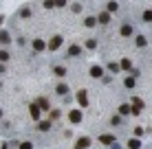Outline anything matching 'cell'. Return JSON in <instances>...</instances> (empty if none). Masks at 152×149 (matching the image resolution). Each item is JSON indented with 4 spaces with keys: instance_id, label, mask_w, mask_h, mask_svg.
Here are the masks:
<instances>
[{
    "instance_id": "obj_1",
    "label": "cell",
    "mask_w": 152,
    "mask_h": 149,
    "mask_svg": "<svg viewBox=\"0 0 152 149\" xmlns=\"http://www.w3.org/2000/svg\"><path fill=\"white\" fill-rule=\"evenodd\" d=\"M68 118H71L73 123H79V121H82V114H79V110H73V112L68 114Z\"/></svg>"
},
{
    "instance_id": "obj_2",
    "label": "cell",
    "mask_w": 152,
    "mask_h": 149,
    "mask_svg": "<svg viewBox=\"0 0 152 149\" xmlns=\"http://www.w3.org/2000/svg\"><path fill=\"white\" fill-rule=\"evenodd\" d=\"M132 105H135V108H132V112H135V114H139V112H141V108H143V101H141V99H135V101H132Z\"/></svg>"
},
{
    "instance_id": "obj_3",
    "label": "cell",
    "mask_w": 152,
    "mask_h": 149,
    "mask_svg": "<svg viewBox=\"0 0 152 149\" xmlns=\"http://www.w3.org/2000/svg\"><path fill=\"white\" fill-rule=\"evenodd\" d=\"M88 145H91V141H88V138H79V141H77V145H75V149H84V147H88Z\"/></svg>"
},
{
    "instance_id": "obj_4",
    "label": "cell",
    "mask_w": 152,
    "mask_h": 149,
    "mask_svg": "<svg viewBox=\"0 0 152 149\" xmlns=\"http://www.w3.org/2000/svg\"><path fill=\"white\" fill-rule=\"evenodd\" d=\"M77 99H79V103H82L84 108H86V105H88V97H86V92H84V90H82V92H79V94H77Z\"/></svg>"
},
{
    "instance_id": "obj_5",
    "label": "cell",
    "mask_w": 152,
    "mask_h": 149,
    "mask_svg": "<svg viewBox=\"0 0 152 149\" xmlns=\"http://www.w3.org/2000/svg\"><path fill=\"white\" fill-rule=\"evenodd\" d=\"M59 44H62V37H53V40H51V44H49V48H51V50H55Z\"/></svg>"
},
{
    "instance_id": "obj_6",
    "label": "cell",
    "mask_w": 152,
    "mask_h": 149,
    "mask_svg": "<svg viewBox=\"0 0 152 149\" xmlns=\"http://www.w3.org/2000/svg\"><path fill=\"white\" fill-rule=\"evenodd\" d=\"M99 141H101V142H106V145H110V142L115 141V136H110V134H101Z\"/></svg>"
},
{
    "instance_id": "obj_7",
    "label": "cell",
    "mask_w": 152,
    "mask_h": 149,
    "mask_svg": "<svg viewBox=\"0 0 152 149\" xmlns=\"http://www.w3.org/2000/svg\"><path fill=\"white\" fill-rule=\"evenodd\" d=\"M99 22H104V24L110 22V16H108V13H99Z\"/></svg>"
},
{
    "instance_id": "obj_8",
    "label": "cell",
    "mask_w": 152,
    "mask_h": 149,
    "mask_svg": "<svg viewBox=\"0 0 152 149\" xmlns=\"http://www.w3.org/2000/svg\"><path fill=\"white\" fill-rule=\"evenodd\" d=\"M31 116H33V118H38V116H40V110H38V105H31Z\"/></svg>"
},
{
    "instance_id": "obj_9",
    "label": "cell",
    "mask_w": 152,
    "mask_h": 149,
    "mask_svg": "<svg viewBox=\"0 0 152 149\" xmlns=\"http://www.w3.org/2000/svg\"><path fill=\"white\" fill-rule=\"evenodd\" d=\"M91 74H93V77H99V74H101V68H99V66H93V70H91Z\"/></svg>"
},
{
    "instance_id": "obj_10",
    "label": "cell",
    "mask_w": 152,
    "mask_h": 149,
    "mask_svg": "<svg viewBox=\"0 0 152 149\" xmlns=\"http://www.w3.org/2000/svg\"><path fill=\"white\" fill-rule=\"evenodd\" d=\"M68 55H79V46H71L68 48Z\"/></svg>"
},
{
    "instance_id": "obj_11",
    "label": "cell",
    "mask_w": 152,
    "mask_h": 149,
    "mask_svg": "<svg viewBox=\"0 0 152 149\" xmlns=\"http://www.w3.org/2000/svg\"><path fill=\"white\" fill-rule=\"evenodd\" d=\"M57 92H59V94H66V92H68V88L64 86V83H59V86H57Z\"/></svg>"
},
{
    "instance_id": "obj_12",
    "label": "cell",
    "mask_w": 152,
    "mask_h": 149,
    "mask_svg": "<svg viewBox=\"0 0 152 149\" xmlns=\"http://www.w3.org/2000/svg\"><path fill=\"white\" fill-rule=\"evenodd\" d=\"M33 46H35L38 50H42V48H44V42H42V40H35V42H33Z\"/></svg>"
},
{
    "instance_id": "obj_13",
    "label": "cell",
    "mask_w": 152,
    "mask_h": 149,
    "mask_svg": "<svg viewBox=\"0 0 152 149\" xmlns=\"http://www.w3.org/2000/svg\"><path fill=\"white\" fill-rule=\"evenodd\" d=\"M130 31H132V29H130L128 24H124V26H121V35H130Z\"/></svg>"
},
{
    "instance_id": "obj_14",
    "label": "cell",
    "mask_w": 152,
    "mask_h": 149,
    "mask_svg": "<svg viewBox=\"0 0 152 149\" xmlns=\"http://www.w3.org/2000/svg\"><path fill=\"white\" fill-rule=\"evenodd\" d=\"M55 74H57V77H64V74H66V70H64L62 66H57V68H55Z\"/></svg>"
},
{
    "instance_id": "obj_15",
    "label": "cell",
    "mask_w": 152,
    "mask_h": 149,
    "mask_svg": "<svg viewBox=\"0 0 152 149\" xmlns=\"http://www.w3.org/2000/svg\"><path fill=\"white\" fill-rule=\"evenodd\" d=\"M128 142H130V149H137L139 145H141V142L137 141V138H132V141H128Z\"/></svg>"
},
{
    "instance_id": "obj_16",
    "label": "cell",
    "mask_w": 152,
    "mask_h": 149,
    "mask_svg": "<svg viewBox=\"0 0 152 149\" xmlns=\"http://www.w3.org/2000/svg\"><path fill=\"white\" fill-rule=\"evenodd\" d=\"M143 20H145V22H152V11H145V13H143Z\"/></svg>"
},
{
    "instance_id": "obj_17",
    "label": "cell",
    "mask_w": 152,
    "mask_h": 149,
    "mask_svg": "<svg viewBox=\"0 0 152 149\" xmlns=\"http://www.w3.org/2000/svg\"><path fill=\"white\" fill-rule=\"evenodd\" d=\"M0 59H2V61H7V59H9V53H7V50H0Z\"/></svg>"
},
{
    "instance_id": "obj_18",
    "label": "cell",
    "mask_w": 152,
    "mask_h": 149,
    "mask_svg": "<svg viewBox=\"0 0 152 149\" xmlns=\"http://www.w3.org/2000/svg\"><path fill=\"white\" fill-rule=\"evenodd\" d=\"M137 46H145V40H143V37H141V35L137 37Z\"/></svg>"
},
{
    "instance_id": "obj_19",
    "label": "cell",
    "mask_w": 152,
    "mask_h": 149,
    "mask_svg": "<svg viewBox=\"0 0 152 149\" xmlns=\"http://www.w3.org/2000/svg\"><path fill=\"white\" fill-rule=\"evenodd\" d=\"M49 127H51V123H49V121H44V123H40V129H49Z\"/></svg>"
},
{
    "instance_id": "obj_20",
    "label": "cell",
    "mask_w": 152,
    "mask_h": 149,
    "mask_svg": "<svg viewBox=\"0 0 152 149\" xmlns=\"http://www.w3.org/2000/svg\"><path fill=\"white\" fill-rule=\"evenodd\" d=\"M119 112H121V114H128L130 110H128V105H121V108H119Z\"/></svg>"
},
{
    "instance_id": "obj_21",
    "label": "cell",
    "mask_w": 152,
    "mask_h": 149,
    "mask_svg": "<svg viewBox=\"0 0 152 149\" xmlns=\"http://www.w3.org/2000/svg\"><path fill=\"white\" fill-rule=\"evenodd\" d=\"M0 42H9V35L7 33H0Z\"/></svg>"
},
{
    "instance_id": "obj_22",
    "label": "cell",
    "mask_w": 152,
    "mask_h": 149,
    "mask_svg": "<svg viewBox=\"0 0 152 149\" xmlns=\"http://www.w3.org/2000/svg\"><path fill=\"white\" fill-rule=\"evenodd\" d=\"M20 149H31V142H22V145H20Z\"/></svg>"
},
{
    "instance_id": "obj_23",
    "label": "cell",
    "mask_w": 152,
    "mask_h": 149,
    "mask_svg": "<svg viewBox=\"0 0 152 149\" xmlns=\"http://www.w3.org/2000/svg\"><path fill=\"white\" fill-rule=\"evenodd\" d=\"M0 114H2V112H0Z\"/></svg>"
}]
</instances>
